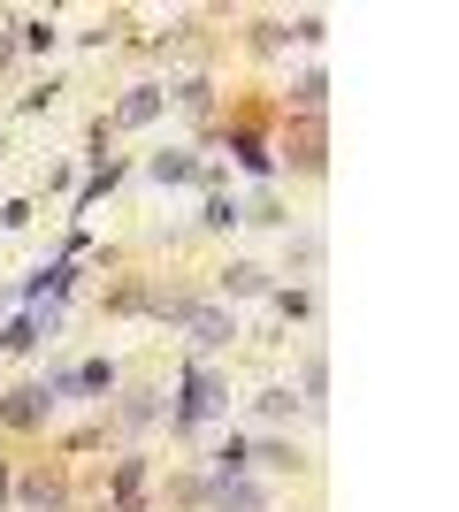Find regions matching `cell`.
Returning a JSON list of instances; mask_svg holds the SVG:
<instances>
[{
	"label": "cell",
	"instance_id": "5",
	"mask_svg": "<svg viewBox=\"0 0 459 512\" xmlns=\"http://www.w3.org/2000/svg\"><path fill=\"white\" fill-rule=\"evenodd\" d=\"M39 398H46V390H16V406H8V421H39Z\"/></svg>",
	"mask_w": 459,
	"mask_h": 512
},
{
	"label": "cell",
	"instance_id": "2",
	"mask_svg": "<svg viewBox=\"0 0 459 512\" xmlns=\"http://www.w3.org/2000/svg\"><path fill=\"white\" fill-rule=\"evenodd\" d=\"M215 505H222V512H261V490H245V482H222Z\"/></svg>",
	"mask_w": 459,
	"mask_h": 512
},
{
	"label": "cell",
	"instance_id": "1",
	"mask_svg": "<svg viewBox=\"0 0 459 512\" xmlns=\"http://www.w3.org/2000/svg\"><path fill=\"white\" fill-rule=\"evenodd\" d=\"M215 375H192V398H184V421H207V413H215Z\"/></svg>",
	"mask_w": 459,
	"mask_h": 512
},
{
	"label": "cell",
	"instance_id": "4",
	"mask_svg": "<svg viewBox=\"0 0 459 512\" xmlns=\"http://www.w3.org/2000/svg\"><path fill=\"white\" fill-rule=\"evenodd\" d=\"M192 329H199V344H222V337H230V321H222V314H192Z\"/></svg>",
	"mask_w": 459,
	"mask_h": 512
},
{
	"label": "cell",
	"instance_id": "3",
	"mask_svg": "<svg viewBox=\"0 0 459 512\" xmlns=\"http://www.w3.org/2000/svg\"><path fill=\"white\" fill-rule=\"evenodd\" d=\"M153 107H161V92H131V100H123V123H146Z\"/></svg>",
	"mask_w": 459,
	"mask_h": 512
}]
</instances>
